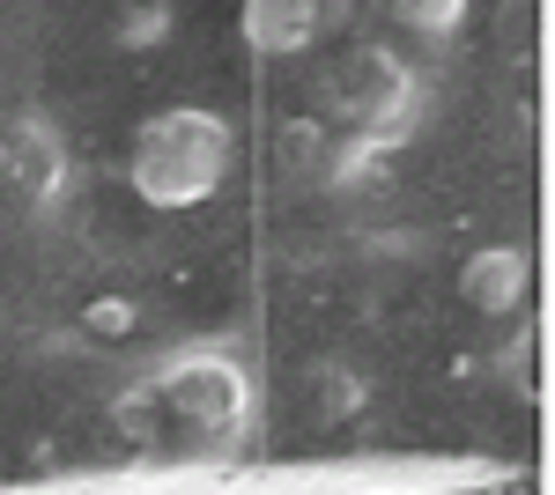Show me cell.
<instances>
[{"mask_svg":"<svg viewBox=\"0 0 555 495\" xmlns=\"http://www.w3.org/2000/svg\"><path fill=\"white\" fill-rule=\"evenodd\" d=\"M112 421L156 466H237L259 429V377L237 348L193 340L112 400Z\"/></svg>","mask_w":555,"mask_h":495,"instance_id":"1","label":"cell"},{"mask_svg":"<svg viewBox=\"0 0 555 495\" xmlns=\"http://www.w3.org/2000/svg\"><path fill=\"white\" fill-rule=\"evenodd\" d=\"M429 82L415 75L408 52H392L385 38H356L334 60H319L311 75V119L348 141H378V148H408L423 126Z\"/></svg>","mask_w":555,"mask_h":495,"instance_id":"2","label":"cell"},{"mask_svg":"<svg viewBox=\"0 0 555 495\" xmlns=\"http://www.w3.org/2000/svg\"><path fill=\"white\" fill-rule=\"evenodd\" d=\"M237 170V126L208 112V104H164L133 126V148H127V178L141 207L156 214H193L208 207Z\"/></svg>","mask_w":555,"mask_h":495,"instance_id":"3","label":"cell"},{"mask_svg":"<svg viewBox=\"0 0 555 495\" xmlns=\"http://www.w3.org/2000/svg\"><path fill=\"white\" fill-rule=\"evenodd\" d=\"M75 185V148L67 126L52 119L44 104H23L0 119V200L15 214H52Z\"/></svg>","mask_w":555,"mask_h":495,"instance_id":"4","label":"cell"},{"mask_svg":"<svg viewBox=\"0 0 555 495\" xmlns=\"http://www.w3.org/2000/svg\"><path fill=\"white\" fill-rule=\"evenodd\" d=\"M356 15V0H245L237 23L259 60H304Z\"/></svg>","mask_w":555,"mask_h":495,"instance_id":"5","label":"cell"},{"mask_svg":"<svg viewBox=\"0 0 555 495\" xmlns=\"http://www.w3.org/2000/svg\"><path fill=\"white\" fill-rule=\"evenodd\" d=\"M533 296V259L518 245H481L460 259V303L481 318H518Z\"/></svg>","mask_w":555,"mask_h":495,"instance_id":"6","label":"cell"},{"mask_svg":"<svg viewBox=\"0 0 555 495\" xmlns=\"http://www.w3.org/2000/svg\"><path fill=\"white\" fill-rule=\"evenodd\" d=\"M297 407L326 429V421H356V414L371 407V377L341 363V355H319V363H304L297 377Z\"/></svg>","mask_w":555,"mask_h":495,"instance_id":"7","label":"cell"},{"mask_svg":"<svg viewBox=\"0 0 555 495\" xmlns=\"http://www.w3.org/2000/svg\"><path fill=\"white\" fill-rule=\"evenodd\" d=\"M385 23L408 44H423V52H444V44L467 38L474 0H385Z\"/></svg>","mask_w":555,"mask_h":495,"instance_id":"8","label":"cell"},{"mask_svg":"<svg viewBox=\"0 0 555 495\" xmlns=\"http://www.w3.org/2000/svg\"><path fill=\"white\" fill-rule=\"evenodd\" d=\"M274 148H282V170H289V178L319 185V178H326V156H334V133L311 119V112H297V119L274 133Z\"/></svg>","mask_w":555,"mask_h":495,"instance_id":"9","label":"cell"},{"mask_svg":"<svg viewBox=\"0 0 555 495\" xmlns=\"http://www.w3.org/2000/svg\"><path fill=\"white\" fill-rule=\"evenodd\" d=\"M171 38V0H127L119 23H112V44L119 52H156Z\"/></svg>","mask_w":555,"mask_h":495,"instance_id":"10","label":"cell"},{"mask_svg":"<svg viewBox=\"0 0 555 495\" xmlns=\"http://www.w3.org/2000/svg\"><path fill=\"white\" fill-rule=\"evenodd\" d=\"M496 44L512 60H533L541 52V0H504L496 8Z\"/></svg>","mask_w":555,"mask_h":495,"instance_id":"11","label":"cell"},{"mask_svg":"<svg viewBox=\"0 0 555 495\" xmlns=\"http://www.w3.org/2000/svg\"><path fill=\"white\" fill-rule=\"evenodd\" d=\"M127 326H133V303H119V296L89 311V333H127Z\"/></svg>","mask_w":555,"mask_h":495,"instance_id":"12","label":"cell"}]
</instances>
